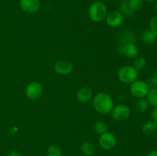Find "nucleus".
I'll return each instance as SVG.
<instances>
[{
  "instance_id": "nucleus-21",
  "label": "nucleus",
  "mask_w": 157,
  "mask_h": 156,
  "mask_svg": "<svg viewBox=\"0 0 157 156\" xmlns=\"http://www.w3.org/2000/svg\"><path fill=\"white\" fill-rule=\"evenodd\" d=\"M47 156H61V150L58 145H51L47 150Z\"/></svg>"
},
{
  "instance_id": "nucleus-4",
  "label": "nucleus",
  "mask_w": 157,
  "mask_h": 156,
  "mask_svg": "<svg viewBox=\"0 0 157 156\" xmlns=\"http://www.w3.org/2000/svg\"><path fill=\"white\" fill-rule=\"evenodd\" d=\"M149 91H150V87L145 81L136 80L132 83L130 86V92L132 95L139 99L147 96Z\"/></svg>"
},
{
  "instance_id": "nucleus-22",
  "label": "nucleus",
  "mask_w": 157,
  "mask_h": 156,
  "mask_svg": "<svg viewBox=\"0 0 157 156\" xmlns=\"http://www.w3.org/2000/svg\"><path fill=\"white\" fill-rule=\"evenodd\" d=\"M120 10H121L120 12H121L122 15H131L134 13L133 12H132L131 9L129 7L127 0H124V1L122 2V3L121 4V6H120Z\"/></svg>"
},
{
  "instance_id": "nucleus-16",
  "label": "nucleus",
  "mask_w": 157,
  "mask_h": 156,
  "mask_svg": "<svg viewBox=\"0 0 157 156\" xmlns=\"http://www.w3.org/2000/svg\"><path fill=\"white\" fill-rule=\"evenodd\" d=\"M149 106H150V103L147 99H145V98H140L136 103V110L140 113H144L147 111L149 109Z\"/></svg>"
},
{
  "instance_id": "nucleus-28",
  "label": "nucleus",
  "mask_w": 157,
  "mask_h": 156,
  "mask_svg": "<svg viewBox=\"0 0 157 156\" xmlns=\"http://www.w3.org/2000/svg\"><path fill=\"white\" fill-rule=\"evenodd\" d=\"M144 1L147 2H149V3H152V2H156V0H144Z\"/></svg>"
},
{
  "instance_id": "nucleus-26",
  "label": "nucleus",
  "mask_w": 157,
  "mask_h": 156,
  "mask_svg": "<svg viewBox=\"0 0 157 156\" xmlns=\"http://www.w3.org/2000/svg\"><path fill=\"white\" fill-rule=\"evenodd\" d=\"M9 156H21V154H20V153L18 151L13 150V151H11L9 153Z\"/></svg>"
},
{
  "instance_id": "nucleus-29",
  "label": "nucleus",
  "mask_w": 157,
  "mask_h": 156,
  "mask_svg": "<svg viewBox=\"0 0 157 156\" xmlns=\"http://www.w3.org/2000/svg\"><path fill=\"white\" fill-rule=\"evenodd\" d=\"M155 9H156V12H157V0L156 1V3H155Z\"/></svg>"
},
{
  "instance_id": "nucleus-10",
  "label": "nucleus",
  "mask_w": 157,
  "mask_h": 156,
  "mask_svg": "<svg viewBox=\"0 0 157 156\" xmlns=\"http://www.w3.org/2000/svg\"><path fill=\"white\" fill-rule=\"evenodd\" d=\"M55 70L60 75H67L73 70V64L70 61L60 60L55 63Z\"/></svg>"
},
{
  "instance_id": "nucleus-9",
  "label": "nucleus",
  "mask_w": 157,
  "mask_h": 156,
  "mask_svg": "<svg viewBox=\"0 0 157 156\" xmlns=\"http://www.w3.org/2000/svg\"><path fill=\"white\" fill-rule=\"evenodd\" d=\"M106 21L110 27H118L124 21V15L119 11H111L107 13L106 16Z\"/></svg>"
},
{
  "instance_id": "nucleus-7",
  "label": "nucleus",
  "mask_w": 157,
  "mask_h": 156,
  "mask_svg": "<svg viewBox=\"0 0 157 156\" xmlns=\"http://www.w3.org/2000/svg\"><path fill=\"white\" fill-rule=\"evenodd\" d=\"M100 146L104 150H111L115 147L117 144V139L114 135L112 133L107 132L101 135L99 139Z\"/></svg>"
},
{
  "instance_id": "nucleus-24",
  "label": "nucleus",
  "mask_w": 157,
  "mask_h": 156,
  "mask_svg": "<svg viewBox=\"0 0 157 156\" xmlns=\"http://www.w3.org/2000/svg\"><path fill=\"white\" fill-rule=\"evenodd\" d=\"M151 116L153 121H154L155 122L157 123V107H155V108L153 109V110L152 111L151 113Z\"/></svg>"
},
{
  "instance_id": "nucleus-14",
  "label": "nucleus",
  "mask_w": 157,
  "mask_h": 156,
  "mask_svg": "<svg viewBox=\"0 0 157 156\" xmlns=\"http://www.w3.org/2000/svg\"><path fill=\"white\" fill-rule=\"evenodd\" d=\"M141 39L145 44H151L156 41V36L150 30H147L141 35Z\"/></svg>"
},
{
  "instance_id": "nucleus-3",
  "label": "nucleus",
  "mask_w": 157,
  "mask_h": 156,
  "mask_svg": "<svg viewBox=\"0 0 157 156\" xmlns=\"http://www.w3.org/2000/svg\"><path fill=\"white\" fill-rule=\"evenodd\" d=\"M117 76L124 84H132L137 79L138 71L133 66H124L119 70Z\"/></svg>"
},
{
  "instance_id": "nucleus-2",
  "label": "nucleus",
  "mask_w": 157,
  "mask_h": 156,
  "mask_svg": "<svg viewBox=\"0 0 157 156\" xmlns=\"http://www.w3.org/2000/svg\"><path fill=\"white\" fill-rule=\"evenodd\" d=\"M88 15L90 19L95 22H100L106 18L107 9L104 2L100 1L94 2L90 5L88 10Z\"/></svg>"
},
{
  "instance_id": "nucleus-19",
  "label": "nucleus",
  "mask_w": 157,
  "mask_h": 156,
  "mask_svg": "<svg viewBox=\"0 0 157 156\" xmlns=\"http://www.w3.org/2000/svg\"><path fill=\"white\" fill-rule=\"evenodd\" d=\"M94 130L97 133L102 135L104 133L107 132V130H108V126H107L105 122L99 121V122H97L94 124Z\"/></svg>"
},
{
  "instance_id": "nucleus-13",
  "label": "nucleus",
  "mask_w": 157,
  "mask_h": 156,
  "mask_svg": "<svg viewBox=\"0 0 157 156\" xmlns=\"http://www.w3.org/2000/svg\"><path fill=\"white\" fill-rule=\"evenodd\" d=\"M143 132L147 136H150L154 133H156L157 131V123L154 121H148L143 125Z\"/></svg>"
},
{
  "instance_id": "nucleus-20",
  "label": "nucleus",
  "mask_w": 157,
  "mask_h": 156,
  "mask_svg": "<svg viewBox=\"0 0 157 156\" xmlns=\"http://www.w3.org/2000/svg\"><path fill=\"white\" fill-rule=\"evenodd\" d=\"M146 64H147V60L144 57H138L136 58V59L133 61V66L136 70H142L143 68L146 67Z\"/></svg>"
},
{
  "instance_id": "nucleus-30",
  "label": "nucleus",
  "mask_w": 157,
  "mask_h": 156,
  "mask_svg": "<svg viewBox=\"0 0 157 156\" xmlns=\"http://www.w3.org/2000/svg\"><path fill=\"white\" fill-rule=\"evenodd\" d=\"M156 139H157V131L156 132Z\"/></svg>"
},
{
  "instance_id": "nucleus-18",
  "label": "nucleus",
  "mask_w": 157,
  "mask_h": 156,
  "mask_svg": "<svg viewBox=\"0 0 157 156\" xmlns=\"http://www.w3.org/2000/svg\"><path fill=\"white\" fill-rule=\"evenodd\" d=\"M147 96L150 105L157 107V87L150 90Z\"/></svg>"
},
{
  "instance_id": "nucleus-12",
  "label": "nucleus",
  "mask_w": 157,
  "mask_h": 156,
  "mask_svg": "<svg viewBox=\"0 0 157 156\" xmlns=\"http://www.w3.org/2000/svg\"><path fill=\"white\" fill-rule=\"evenodd\" d=\"M93 96L91 88L88 87H81L77 93V99L81 103H87Z\"/></svg>"
},
{
  "instance_id": "nucleus-17",
  "label": "nucleus",
  "mask_w": 157,
  "mask_h": 156,
  "mask_svg": "<svg viewBox=\"0 0 157 156\" xmlns=\"http://www.w3.org/2000/svg\"><path fill=\"white\" fill-rule=\"evenodd\" d=\"M129 7L132 12H135L142 9L144 6V0H127Z\"/></svg>"
},
{
  "instance_id": "nucleus-27",
  "label": "nucleus",
  "mask_w": 157,
  "mask_h": 156,
  "mask_svg": "<svg viewBox=\"0 0 157 156\" xmlns=\"http://www.w3.org/2000/svg\"><path fill=\"white\" fill-rule=\"evenodd\" d=\"M147 156H157V151H153L149 153Z\"/></svg>"
},
{
  "instance_id": "nucleus-6",
  "label": "nucleus",
  "mask_w": 157,
  "mask_h": 156,
  "mask_svg": "<svg viewBox=\"0 0 157 156\" xmlns=\"http://www.w3.org/2000/svg\"><path fill=\"white\" fill-rule=\"evenodd\" d=\"M43 93V87L40 83L33 81L31 82L26 87V96L31 99H37L41 96Z\"/></svg>"
},
{
  "instance_id": "nucleus-1",
  "label": "nucleus",
  "mask_w": 157,
  "mask_h": 156,
  "mask_svg": "<svg viewBox=\"0 0 157 156\" xmlns=\"http://www.w3.org/2000/svg\"><path fill=\"white\" fill-rule=\"evenodd\" d=\"M93 106L95 110L101 114H108L113 108V101L111 96L105 93H100L94 96Z\"/></svg>"
},
{
  "instance_id": "nucleus-15",
  "label": "nucleus",
  "mask_w": 157,
  "mask_h": 156,
  "mask_svg": "<svg viewBox=\"0 0 157 156\" xmlns=\"http://www.w3.org/2000/svg\"><path fill=\"white\" fill-rule=\"evenodd\" d=\"M81 151L85 156H92L94 153V146L90 142H85L81 145Z\"/></svg>"
},
{
  "instance_id": "nucleus-11",
  "label": "nucleus",
  "mask_w": 157,
  "mask_h": 156,
  "mask_svg": "<svg viewBox=\"0 0 157 156\" xmlns=\"http://www.w3.org/2000/svg\"><path fill=\"white\" fill-rule=\"evenodd\" d=\"M121 48V54H123L124 56L129 58H134L138 55V50L137 46L135 45L133 43H127L124 45H123Z\"/></svg>"
},
{
  "instance_id": "nucleus-8",
  "label": "nucleus",
  "mask_w": 157,
  "mask_h": 156,
  "mask_svg": "<svg viewBox=\"0 0 157 156\" xmlns=\"http://www.w3.org/2000/svg\"><path fill=\"white\" fill-rule=\"evenodd\" d=\"M41 6L40 0H20V7L21 10L27 13H35Z\"/></svg>"
},
{
  "instance_id": "nucleus-23",
  "label": "nucleus",
  "mask_w": 157,
  "mask_h": 156,
  "mask_svg": "<svg viewBox=\"0 0 157 156\" xmlns=\"http://www.w3.org/2000/svg\"><path fill=\"white\" fill-rule=\"evenodd\" d=\"M150 30L154 34L157 38V15L152 17L150 21Z\"/></svg>"
},
{
  "instance_id": "nucleus-5",
  "label": "nucleus",
  "mask_w": 157,
  "mask_h": 156,
  "mask_svg": "<svg viewBox=\"0 0 157 156\" xmlns=\"http://www.w3.org/2000/svg\"><path fill=\"white\" fill-rule=\"evenodd\" d=\"M112 117L117 121L126 120L130 115V107L125 104H120L113 107L111 111Z\"/></svg>"
},
{
  "instance_id": "nucleus-25",
  "label": "nucleus",
  "mask_w": 157,
  "mask_h": 156,
  "mask_svg": "<svg viewBox=\"0 0 157 156\" xmlns=\"http://www.w3.org/2000/svg\"><path fill=\"white\" fill-rule=\"evenodd\" d=\"M151 82L153 85L156 86V87H157V72H156L155 73H153V76H152Z\"/></svg>"
}]
</instances>
